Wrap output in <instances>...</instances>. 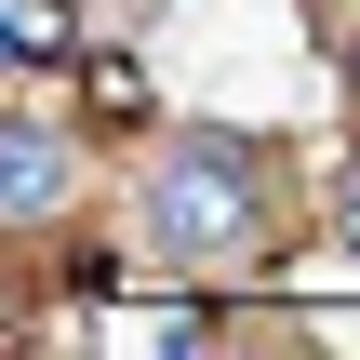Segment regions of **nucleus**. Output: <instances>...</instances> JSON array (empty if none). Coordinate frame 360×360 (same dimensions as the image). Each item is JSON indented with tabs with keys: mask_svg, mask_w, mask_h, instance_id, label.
<instances>
[{
	"mask_svg": "<svg viewBox=\"0 0 360 360\" xmlns=\"http://www.w3.org/2000/svg\"><path fill=\"white\" fill-rule=\"evenodd\" d=\"M67 40H80L67 0H0V80H13V67H53Z\"/></svg>",
	"mask_w": 360,
	"mask_h": 360,
	"instance_id": "obj_3",
	"label": "nucleus"
},
{
	"mask_svg": "<svg viewBox=\"0 0 360 360\" xmlns=\"http://www.w3.org/2000/svg\"><path fill=\"white\" fill-rule=\"evenodd\" d=\"M80 107H94V134H134V120H147V67H134V53H94V67H80Z\"/></svg>",
	"mask_w": 360,
	"mask_h": 360,
	"instance_id": "obj_4",
	"label": "nucleus"
},
{
	"mask_svg": "<svg viewBox=\"0 0 360 360\" xmlns=\"http://www.w3.org/2000/svg\"><path fill=\"white\" fill-rule=\"evenodd\" d=\"M67 200V134L53 120H0V214H53Z\"/></svg>",
	"mask_w": 360,
	"mask_h": 360,
	"instance_id": "obj_2",
	"label": "nucleus"
},
{
	"mask_svg": "<svg viewBox=\"0 0 360 360\" xmlns=\"http://www.w3.org/2000/svg\"><path fill=\"white\" fill-rule=\"evenodd\" d=\"M347 254H360V160H347Z\"/></svg>",
	"mask_w": 360,
	"mask_h": 360,
	"instance_id": "obj_6",
	"label": "nucleus"
},
{
	"mask_svg": "<svg viewBox=\"0 0 360 360\" xmlns=\"http://www.w3.org/2000/svg\"><path fill=\"white\" fill-rule=\"evenodd\" d=\"M107 347H214V321L174 307V294H147V307H107Z\"/></svg>",
	"mask_w": 360,
	"mask_h": 360,
	"instance_id": "obj_5",
	"label": "nucleus"
},
{
	"mask_svg": "<svg viewBox=\"0 0 360 360\" xmlns=\"http://www.w3.org/2000/svg\"><path fill=\"white\" fill-rule=\"evenodd\" d=\"M147 240H160L174 267H254V240H267L254 147H240V134H187V147L147 174Z\"/></svg>",
	"mask_w": 360,
	"mask_h": 360,
	"instance_id": "obj_1",
	"label": "nucleus"
}]
</instances>
